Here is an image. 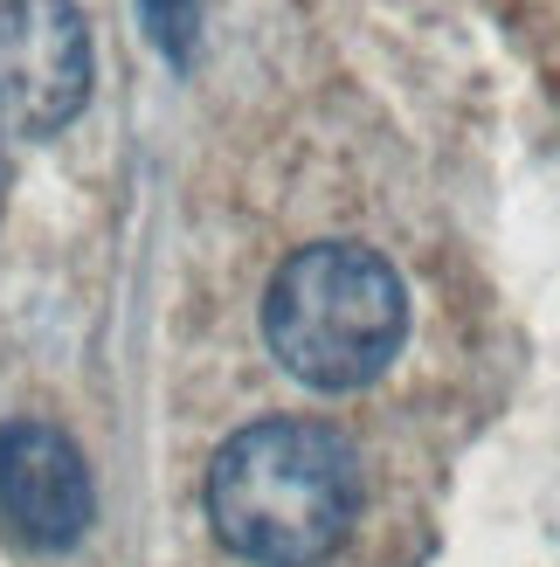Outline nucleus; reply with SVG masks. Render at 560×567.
<instances>
[{
    "instance_id": "423d86ee",
    "label": "nucleus",
    "mask_w": 560,
    "mask_h": 567,
    "mask_svg": "<svg viewBox=\"0 0 560 567\" xmlns=\"http://www.w3.org/2000/svg\"><path fill=\"white\" fill-rule=\"evenodd\" d=\"M0 187H8V159H0Z\"/></svg>"
},
{
    "instance_id": "39448f33",
    "label": "nucleus",
    "mask_w": 560,
    "mask_h": 567,
    "mask_svg": "<svg viewBox=\"0 0 560 567\" xmlns=\"http://www.w3.org/2000/svg\"><path fill=\"white\" fill-rule=\"evenodd\" d=\"M146 14H153L159 49L174 55V63H187V49H194V0H146Z\"/></svg>"
},
{
    "instance_id": "20e7f679",
    "label": "nucleus",
    "mask_w": 560,
    "mask_h": 567,
    "mask_svg": "<svg viewBox=\"0 0 560 567\" xmlns=\"http://www.w3.org/2000/svg\"><path fill=\"white\" fill-rule=\"evenodd\" d=\"M0 526L42 554L76 547V533L91 526V471L55 422L21 415L0 430Z\"/></svg>"
},
{
    "instance_id": "f03ea898",
    "label": "nucleus",
    "mask_w": 560,
    "mask_h": 567,
    "mask_svg": "<svg viewBox=\"0 0 560 567\" xmlns=\"http://www.w3.org/2000/svg\"><path fill=\"white\" fill-rule=\"evenodd\" d=\"M415 298L395 257L353 236L304 243L277 264L263 291V339L284 374L325 394L374 388L402 360Z\"/></svg>"
},
{
    "instance_id": "f257e3e1",
    "label": "nucleus",
    "mask_w": 560,
    "mask_h": 567,
    "mask_svg": "<svg viewBox=\"0 0 560 567\" xmlns=\"http://www.w3.org/2000/svg\"><path fill=\"white\" fill-rule=\"evenodd\" d=\"M208 519L257 567H319L360 519V457L312 415H263L208 464Z\"/></svg>"
},
{
    "instance_id": "7ed1b4c3",
    "label": "nucleus",
    "mask_w": 560,
    "mask_h": 567,
    "mask_svg": "<svg viewBox=\"0 0 560 567\" xmlns=\"http://www.w3.org/2000/svg\"><path fill=\"white\" fill-rule=\"evenodd\" d=\"M91 97V28L76 0H0V118L55 132Z\"/></svg>"
}]
</instances>
